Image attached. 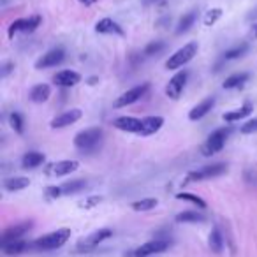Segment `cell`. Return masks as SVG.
Instances as JSON below:
<instances>
[{"label":"cell","mask_w":257,"mask_h":257,"mask_svg":"<svg viewBox=\"0 0 257 257\" xmlns=\"http://www.w3.org/2000/svg\"><path fill=\"white\" fill-rule=\"evenodd\" d=\"M102 138H104V131L101 127H90L74 136V146L83 153H93L101 148Z\"/></svg>","instance_id":"6da1fadb"},{"label":"cell","mask_w":257,"mask_h":257,"mask_svg":"<svg viewBox=\"0 0 257 257\" xmlns=\"http://www.w3.org/2000/svg\"><path fill=\"white\" fill-rule=\"evenodd\" d=\"M198 49H199V46L196 41H190V42H187V44H183L182 48L176 49L173 55H169V58L166 60V69H169V71L182 69L183 65H187L190 60L198 55Z\"/></svg>","instance_id":"7a4b0ae2"},{"label":"cell","mask_w":257,"mask_h":257,"mask_svg":"<svg viewBox=\"0 0 257 257\" xmlns=\"http://www.w3.org/2000/svg\"><path fill=\"white\" fill-rule=\"evenodd\" d=\"M71 238V229L67 228H62V229H56V231L49 233V235H44L41 238H37L32 247L37 250H55V249H60L62 245L69 242Z\"/></svg>","instance_id":"3957f363"},{"label":"cell","mask_w":257,"mask_h":257,"mask_svg":"<svg viewBox=\"0 0 257 257\" xmlns=\"http://www.w3.org/2000/svg\"><path fill=\"white\" fill-rule=\"evenodd\" d=\"M233 129L231 127H220V129H215V131L212 132V134L208 136V139H206V143L203 145L201 152L205 157H212L215 155V153H219L220 150L224 148V145H226V141H228V138L231 136Z\"/></svg>","instance_id":"277c9868"},{"label":"cell","mask_w":257,"mask_h":257,"mask_svg":"<svg viewBox=\"0 0 257 257\" xmlns=\"http://www.w3.org/2000/svg\"><path fill=\"white\" fill-rule=\"evenodd\" d=\"M228 164L224 162H217V164H210V166H203V168L196 169V171L189 173L183 183H192V182H203V180H210V178H217V176H222L228 173Z\"/></svg>","instance_id":"5b68a950"},{"label":"cell","mask_w":257,"mask_h":257,"mask_svg":"<svg viewBox=\"0 0 257 257\" xmlns=\"http://www.w3.org/2000/svg\"><path fill=\"white\" fill-rule=\"evenodd\" d=\"M150 90V83H141L138 86H132L131 90H127L120 95L118 99L115 101V108H125V106H131L134 102H138L139 99H143L146 95V92Z\"/></svg>","instance_id":"8992f818"},{"label":"cell","mask_w":257,"mask_h":257,"mask_svg":"<svg viewBox=\"0 0 257 257\" xmlns=\"http://www.w3.org/2000/svg\"><path fill=\"white\" fill-rule=\"evenodd\" d=\"M113 236V231L108 228L104 229H99V231H93L90 236H86V238L79 240L78 242V247H76V250L78 252H90V250H93L95 247L99 245V243H102L104 240L111 238Z\"/></svg>","instance_id":"52a82bcc"},{"label":"cell","mask_w":257,"mask_h":257,"mask_svg":"<svg viewBox=\"0 0 257 257\" xmlns=\"http://www.w3.org/2000/svg\"><path fill=\"white\" fill-rule=\"evenodd\" d=\"M187 79H189V71L183 69V71L176 72V74L169 79L168 85H166V95H168L169 99H173V101H178L183 88H185L187 85Z\"/></svg>","instance_id":"ba28073f"},{"label":"cell","mask_w":257,"mask_h":257,"mask_svg":"<svg viewBox=\"0 0 257 257\" xmlns=\"http://www.w3.org/2000/svg\"><path fill=\"white\" fill-rule=\"evenodd\" d=\"M169 249V242L168 240H152V242H146L145 245L138 247L134 252L131 254V257H150V256H155V254L160 252H166Z\"/></svg>","instance_id":"9c48e42d"},{"label":"cell","mask_w":257,"mask_h":257,"mask_svg":"<svg viewBox=\"0 0 257 257\" xmlns=\"http://www.w3.org/2000/svg\"><path fill=\"white\" fill-rule=\"evenodd\" d=\"M65 58V53L62 48H53L49 51H46L42 56H39L35 60V69H48V67H56L63 62Z\"/></svg>","instance_id":"30bf717a"},{"label":"cell","mask_w":257,"mask_h":257,"mask_svg":"<svg viewBox=\"0 0 257 257\" xmlns=\"http://www.w3.org/2000/svg\"><path fill=\"white\" fill-rule=\"evenodd\" d=\"M113 127L122 132H132V134H139L143 129V120L136 118V116H118L113 120Z\"/></svg>","instance_id":"8fae6325"},{"label":"cell","mask_w":257,"mask_h":257,"mask_svg":"<svg viewBox=\"0 0 257 257\" xmlns=\"http://www.w3.org/2000/svg\"><path fill=\"white\" fill-rule=\"evenodd\" d=\"M53 83L60 88H72L78 83H81V74L76 71H71V69H63V71L56 72L53 76Z\"/></svg>","instance_id":"7c38bea8"},{"label":"cell","mask_w":257,"mask_h":257,"mask_svg":"<svg viewBox=\"0 0 257 257\" xmlns=\"http://www.w3.org/2000/svg\"><path fill=\"white\" fill-rule=\"evenodd\" d=\"M81 116H83L81 109H78V108L69 109V111H63V113H60L58 116H55L49 125H51V129H63V127H69V125H72V123H76Z\"/></svg>","instance_id":"4fadbf2b"},{"label":"cell","mask_w":257,"mask_h":257,"mask_svg":"<svg viewBox=\"0 0 257 257\" xmlns=\"http://www.w3.org/2000/svg\"><path fill=\"white\" fill-rule=\"evenodd\" d=\"M95 32L97 34H104V35H120L123 37L125 35V30L120 23H116L115 19L111 18H102L95 23Z\"/></svg>","instance_id":"5bb4252c"},{"label":"cell","mask_w":257,"mask_h":257,"mask_svg":"<svg viewBox=\"0 0 257 257\" xmlns=\"http://www.w3.org/2000/svg\"><path fill=\"white\" fill-rule=\"evenodd\" d=\"M213 106H215V97H213V95H212V97L203 99L199 104H196L194 108L189 111V120H192V122H198V120L205 118V116L213 109Z\"/></svg>","instance_id":"9a60e30c"},{"label":"cell","mask_w":257,"mask_h":257,"mask_svg":"<svg viewBox=\"0 0 257 257\" xmlns=\"http://www.w3.org/2000/svg\"><path fill=\"white\" fill-rule=\"evenodd\" d=\"M32 229V222H21V224H16L12 228L5 229L4 235H2V245L4 243H9V242H14V240H21V236L25 233H28Z\"/></svg>","instance_id":"2e32d148"},{"label":"cell","mask_w":257,"mask_h":257,"mask_svg":"<svg viewBox=\"0 0 257 257\" xmlns=\"http://www.w3.org/2000/svg\"><path fill=\"white\" fill-rule=\"evenodd\" d=\"M79 168V162L78 160H58V162H55V164L51 166V175L53 176H67L71 175V173L78 171Z\"/></svg>","instance_id":"e0dca14e"},{"label":"cell","mask_w":257,"mask_h":257,"mask_svg":"<svg viewBox=\"0 0 257 257\" xmlns=\"http://www.w3.org/2000/svg\"><path fill=\"white\" fill-rule=\"evenodd\" d=\"M143 120V129L139 132V136H152L155 132H159L164 125V118L162 116H145Z\"/></svg>","instance_id":"ac0fdd59"},{"label":"cell","mask_w":257,"mask_h":257,"mask_svg":"<svg viewBox=\"0 0 257 257\" xmlns=\"http://www.w3.org/2000/svg\"><path fill=\"white\" fill-rule=\"evenodd\" d=\"M49 95H51V86L46 85V83L32 86V90H30V93H28L30 101L35 102V104H42V102H46L49 99Z\"/></svg>","instance_id":"d6986e66"},{"label":"cell","mask_w":257,"mask_h":257,"mask_svg":"<svg viewBox=\"0 0 257 257\" xmlns=\"http://www.w3.org/2000/svg\"><path fill=\"white\" fill-rule=\"evenodd\" d=\"M250 113H252V104H250V102H245V104H243L242 108L233 109V111H228V113H224L222 120L226 123H235V122H240V120H243L245 116H249Z\"/></svg>","instance_id":"ffe728a7"},{"label":"cell","mask_w":257,"mask_h":257,"mask_svg":"<svg viewBox=\"0 0 257 257\" xmlns=\"http://www.w3.org/2000/svg\"><path fill=\"white\" fill-rule=\"evenodd\" d=\"M44 153L41 152H26L21 159V168L23 169H34V168H39L41 164H44Z\"/></svg>","instance_id":"44dd1931"},{"label":"cell","mask_w":257,"mask_h":257,"mask_svg":"<svg viewBox=\"0 0 257 257\" xmlns=\"http://www.w3.org/2000/svg\"><path fill=\"white\" fill-rule=\"evenodd\" d=\"M196 19H198V11H189L180 18L178 25H176V34L182 35L185 32H189L190 26H194Z\"/></svg>","instance_id":"7402d4cb"},{"label":"cell","mask_w":257,"mask_h":257,"mask_svg":"<svg viewBox=\"0 0 257 257\" xmlns=\"http://www.w3.org/2000/svg\"><path fill=\"white\" fill-rule=\"evenodd\" d=\"M30 185V180L26 176H12V178L4 180V189L9 190V192H18V190H23Z\"/></svg>","instance_id":"603a6c76"},{"label":"cell","mask_w":257,"mask_h":257,"mask_svg":"<svg viewBox=\"0 0 257 257\" xmlns=\"http://www.w3.org/2000/svg\"><path fill=\"white\" fill-rule=\"evenodd\" d=\"M249 72H235V74H231L229 78H226V81H224V88L226 90H233V88H240V86H243L247 81H249Z\"/></svg>","instance_id":"cb8c5ba5"},{"label":"cell","mask_w":257,"mask_h":257,"mask_svg":"<svg viewBox=\"0 0 257 257\" xmlns=\"http://www.w3.org/2000/svg\"><path fill=\"white\" fill-rule=\"evenodd\" d=\"M26 249H30V243L23 242V240H14V242H9L2 245V252L7 254V256H18L23 254Z\"/></svg>","instance_id":"d4e9b609"},{"label":"cell","mask_w":257,"mask_h":257,"mask_svg":"<svg viewBox=\"0 0 257 257\" xmlns=\"http://www.w3.org/2000/svg\"><path fill=\"white\" fill-rule=\"evenodd\" d=\"M208 245L212 249V252L220 254L224 250V238H222V233H220L219 228H213L212 233H210V238H208Z\"/></svg>","instance_id":"484cf974"},{"label":"cell","mask_w":257,"mask_h":257,"mask_svg":"<svg viewBox=\"0 0 257 257\" xmlns=\"http://www.w3.org/2000/svg\"><path fill=\"white\" fill-rule=\"evenodd\" d=\"M86 182L85 180H72V182H65L63 185H60L63 196H71V194H78L81 190H85Z\"/></svg>","instance_id":"4316f807"},{"label":"cell","mask_w":257,"mask_h":257,"mask_svg":"<svg viewBox=\"0 0 257 257\" xmlns=\"http://www.w3.org/2000/svg\"><path fill=\"white\" fill-rule=\"evenodd\" d=\"M205 220H206V217L203 215V213L192 212V210L182 212L176 215V222H183V224H198V222H205Z\"/></svg>","instance_id":"83f0119b"},{"label":"cell","mask_w":257,"mask_h":257,"mask_svg":"<svg viewBox=\"0 0 257 257\" xmlns=\"http://www.w3.org/2000/svg\"><path fill=\"white\" fill-rule=\"evenodd\" d=\"M157 205H159V201H157L155 198H145V199H139V201H134L131 205V208L134 210V212H150V210H153Z\"/></svg>","instance_id":"f1b7e54d"},{"label":"cell","mask_w":257,"mask_h":257,"mask_svg":"<svg viewBox=\"0 0 257 257\" xmlns=\"http://www.w3.org/2000/svg\"><path fill=\"white\" fill-rule=\"evenodd\" d=\"M41 25V16L34 14V16H28V18H23V26H21V32L25 34H32L37 30V26Z\"/></svg>","instance_id":"f546056e"},{"label":"cell","mask_w":257,"mask_h":257,"mask_svg":"<svg viewBox=\"0 0 257 257\" xmlns=\"http://www.w3.org/2000/svg\"><path fill=\"white\" fill-rule=\"evenodd\" d=\"M249 51V44L247 42H242V44L235 46L233 49H228V51L224 53V60H236L240 56H243L245 53Z\"/></svg>","instance_id":"4dcf8cb0"},{"label":"cell","mask_w":257,"mask_h":257,"mask_svg":"<svg viewBox=\"0 0 257 257\" xmlns=\"http://www.w3.org/2000/svg\"><path fill=\"white\" fill-rule=\"evenodd\" d=\"M176 199H180V201H189V203H192V205L199 206V208H203V210L206 208V203L203 201L199 196L190 194V192H180V194H176Z\"/></svg>","instance_id":"1f68e13d"},{"label":"cell","mask_w":257,"mask_h":257,"mask_svg":"<svg viewBox=\"0 0 257 257\" xmlns=\"http://www.w3.org/2000/svg\"><path fill=\"white\" fill-rule=\"evenodd\" d=\"M222 14H224V11H222L220 7L210 9V11L205 14V19H203V23H205L206 26H213L217 21H219L220 18H222Z\"/></svg>","instance_id":"d6a6232c"},{"label":"cell","mask_w":257,"mask_h":257,"mask_svg":"<svg viewBox=\"0 0 257 257\" xmlns=\"http://www.w3.org/2000/svg\"><path fill=\"white\" fill-rule=\"evenodd\" d=\"M9 125H11L12 131L18 132V134L25 132V123H23V118L19 113H11V115H9Z\"/></svg>","instance_id":"836d02e7"},{"label":"cell","mask_w":257,"mask_h":257,"mask_svg":"<svg viewBox=\"0 0 257 257\" xmlns=\"http://www.w3.org/2000/svg\"><path fill=\"white\" fill-rule=\"evenodd\" d=\"M166 48V42L164 41H152L150 44H146L145 48V55L146 56H152V55H159L162 49Z\"/></svg>","instance_id":"e575fe53"},{"label":"cell","mask_w":257,"mask_h":257,"mask_svg":"<svg viewBox=\"0 0 257 257\" xmlns=\"http://www.w3.org/2000/svg\"><path fill=\"white\" fill-rule=\"evenodd\" d=\"M101 203H102L101 196H90V198H86L85 201L79 203V206H81V208H85V210H92V208H95L97 205H101Z\"/></svg>","instance_id":"d590c367"},{"label":"cell","mask_w":257,"mask_h":257,"mask_svg":"<svg viewBox=\"0 0 257 257\" xmlns=\"http://www.w3.org/2000/svg\"><path fill=\"white\" fill-rule=\"evenodd\" d=\"M240 132H242V134H254V132H257V116L243 123Z\"/></svg>","instance_id":"8d00e7d4"},{"label":"cell","mask_w":257,"mask_h":257,"mask_svg":"<svg viewBox=\"0 0 257 257\" xmlns=\"http://www.w3.org/2000/svg\"><path fill=\"white\" fill-rule=\"evenodd\" d=\"M21 26H23V18L19 19H14V21L9 25V30H7V35L9 39L14 37V34H18V32H21Z\"/></svg>","instance_id":"74e56055"},{"label":"cell","mask_w":257,"mask_h":257,"mask_svg":"<svg viewBox=\"0 0 257 257\" xmlns=\"http://www.w3.org/2000/svg\"><path fill=\"white\" fill-rule=\"evenodd\" d=\"M44 192H46V196H48L49 199H56V198H60V196H63L62 194V189H60V187H55V185L48 187Z\"/></svg>","instance_id":"f35d334b"},{"label":"cell","mask_w":257,"mask_h":257,"mask_svg":"<svg viewBox=\"0 0 257 257\" xmlns=\"http://www.w3.org/2000/svg\"><path fill=\"white\" fill-rule=\"evenodd\" d=\"M245 182L250 183V185H257V173L252 171V169L245 171Z\"/></svg>","instance_id":"ab89813d"},{"label":"cell","mask_w":257,"mask_h":257,"mask_svg":"<svg viewBox=\"0 0 257 257\" xmlns=\"http://www.w3.org/2000/svg\"><path fill=\"white\" fill-rule=\"evenodd\" d=\"M14 67V63H11V62H7V63H4V67H2V78H5V76L9 74V72H11V69Z\"/></svg>","instance_id":"60d3db41"},{"label":"cell","mask_w":257,"mask_h":257,"mask_svg":"<svg viewBox=\"0 0 257 257\" xmlns=\"http://www.w3.org/2000/svg\"><path fill=\"white\" fill-rule=\"evenodd\" d=\"M79 4L83 5H93V4H97V0H78Z\"/></svg>","instance_id":"b9f144b4"},{"label":"cell","mask_w":257,"mask_h":257,"mask_svg":"<svg viewBox=\"0 0 257 257\" xmlns=\"http://www.w3.org/2000/svg\"><path fill=\"white\" fill-rule=\"evenodd\" d=\"M97 81H99V78H97V76H92V78H88V85H90V86L97 85Z\"/></svg>","instance_id":"7bdbcfd3"},{"label":"cell","mask_w":257,"mask_h":257,"mask_svg":"<svg viewBox=\"0 0 257 257\" xmlns=\"http://www.w3.org/2000/svg\"><path fill=\"white\" fill-rule=\"evenodd\" d=\"M250 34H252V37H254V39H257V23H254L252 30H250Z\"/></svg>","instance_id":"ee69618b"},{"label":"cell","mask_w":257,"mask_h":257,"mask_svg":"<svg viewBox=\"0 0 257 257\" xmlns=\"http://www.w3.org/2000/svg\"><path fill=\"white\" fill-rule=\"evenodd\" d=\"M153 2H157V0H143V4L145 5H150V4H153Z\"/></svg>","instance_id":"f6af8a7d"}]
</instances>
